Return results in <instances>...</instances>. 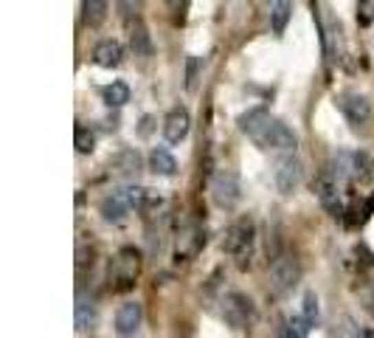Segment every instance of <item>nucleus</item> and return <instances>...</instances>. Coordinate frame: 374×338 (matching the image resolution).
Instances as JSON below:
<instances>
[{
    "label": "nucleus",
    "instance_id": "a211bd4d",
    "mask_svg": "<svg viewBox=\"0 0 374 338\" xmlns=\"http://www.w3.org/2000/svg\"><path fill=\"white\" fill-rule=\"evenodd\" d=\"M102 99H104L107 107H124V105L130 102V85L121 82V79L104 85V87H102Z\"/></svg>",
    "mask_w": 374,
    "mask_h": 338
},
{
    "label": "nucleus",
    "instance_id": "4468645a",
    "mask_svg": "<svg viewBox=\"0 0 374 338\" xmlns=\"http://www.w3.org/2000/svg\"><path fill=\"white\" fill-rule=\"evenodd\" d=\"M93 63L99 68H118L124 63V45L118 40H102L93 51Z\"/></svg>",
    "mask_w": 374,
    "mask_h": 338
},
{
    "label": "nucleus",
    "instance_id": "5701e85b",
    "mask_svg": "<svg viewBox=\"0 0 374 338\" xmlns=\"http://www.w3.org/2000/svg\"><path fill=\"white\" fill-rule=\"evenodd\" d=\"M304 319H307V324L313 327V324H318V316H321V307H318V296L313 293V291H307L304 293V313H301Z\"/></svg>",
    "mask_w": 374,
    "mask_h": 338
},
{
    "label": "nucleus",
    "instance_id": "1a4fd4ad",
    "mask_svg": "<svg viewBox=\"0 0 374 338\" xmlns=\"http://www.w3.org/2000/svg\"><path fill=\"white\" fill-rule=\"evenodd\" d=\"M144 324V304L141 302H124L116 313V332L118 338H135Z\"/></svg>",
    "mask_w": 374,
    "mask_h": 338
},
{
    "label": "nucleus",
    "instance_id": "6ab92c4d",
    "mask_svg": "<svg viewBox=\"0 0 374 338\" xmlns=\"http://www.w3.org/2000/svg\"><path fill=\"white\" fill-rule=\"evenodd\" d=\"M293 17V3H287V0H276V3L270 6V23H273V34L282 37L285 28Z\"/></svg>",
    "mask_w": 374,
    "mask_h": 338
},
{
    "label": "nucleus",
    "instance_id": "f257e3e1",
    "mask_svg": "<svg viewBox=\"0 0 374 338\" xmlns=\"http://www.w3.org/2000/svg\"><path fill=\"white\" fill-rule=\"evenodd\" d=\"M301 178H304V164L298 161L296 152H285L273 161V183L278 195H293L301 187Z\"/></svg>",
    "mask_w": 374,
    "mask_h": 338
},
{
    "label": "nucleus",
    "instance_id": "f03ea898",
    "mask_svg": "<svg viewBox=\"0 0 374 338\" xmlns=\"http://www.w3.org/2000/svg\"><path fill=\"white\" fill-rule=\"evenodd\" d=\"M223 319L234 330H248V327L256 321V304H254V299L239 293V291L226 293V299H223Z\"/></svg>",
    "mask_w": 374,
    "mask_h": 338
},
{
    "label": "nucleus",
    "instance_id": "9b49d317",
    "mask_svg": "<svg viewBox=\"0 0 374 338\" xmlns=\"http://www.w3.org/2000/svg\"><path fill=\"white\" fill-rule=\"evenodd\" d=\"M338 107L346 116L349 125H358V127L371 118V102L366 96H360V94H344L338 99Z\"/></svg>",
    "mask_w": 374,
    "mask_h": 338
},
{
    "label": "nucleus",
    "instance_id": "ddd939ff",
    "mask_svg": "<svg viewBox=\"0 0 374 338\" xmlns=\"http://www.w3.org/2000/svg\"><path fill=\"white\" fill-rule=\"evenodd\" d=\"M141 156L138 149H121L110 158V172L118 175V178H135L141 172Z\"/></svg>",
    "mask_w": 374,
    "mask_h": 338
},
{
    "label": "nucleus",
    "instance_id": "423d86ee",
    "mask_svg": "<svg viewBox=\"0 0 374 338\" xmlns=\"http://www.w3.org/2000/svg\"><path fill=\"white\" fill-rule=\"evenodd\" d=\"M254 237H256L254 220H251V218H242V220H236V223L226 231L223 249H226L228 254L245 260V257H251V251H254Z\"/></svg>",
    "mask_w": 374,
    "mask_h": 338
},
{
    "label": "nucleus",
    "instance_id": "f3484780",
    "mask_svg": "<svg viewBox=\"0 0 374 338\" xmlns=\"http://www.w3.org/2000/svg\"><path fill=\"white\" fill-rule=\"evenodd\" d=\"M270 118H273V116H270L265 107H254V110H248V113L239 116V130L248 133V136H256Z\"/></svg>",
    "mask_w": 374,
    "mask_h": 338
},
{
    "label": "nucleus",
    "instance_id": "393cba45",
    "mask_svg": "<svg viewBox=\"0 0 374 338\" xmlns=\"http://www.w3.org/2000/svg\"><path fill=\"white\" fill-rule=\"evenodd\" d=\"M309 335V324L304 316H293L285 327V338H307Z\"/></svg>",
    "mask_w": 374,
    "mask_h": 338
},
{
    "label": "nucleus",
    "instance_id": "6e6552de",
    "mask_svg": "<svg viewBox=\"0 0 374 338\" xmlns=\"http://www.w3.org/2000/svg\"><path fill=\"white\" fill-rule=\"evenodd\" d=\"M316 195L321 200V206L332 214L335 220L344 218V200H340V189H338V180L332 178L329 169H324L318 178H316Z\"/></svg>",
    "mask_w": 374,
    "mask_h": 338
},
{
    "label": "nucleus",
    "instance_id": "aec40b11",
    "mask_svg": "<svg viewBox=\"0 0 374 338\" xmlns=\"http://www.w3.org/2000/svg\"><path fill=\"white\" fill-rule=\"evenodd\" d=\"M82 12H85V23H87L90 28H96V25H102L104 17H107V3H104V0H85Z\"/></svg>",
    "mask_w": 374,
    "mask_h": 338
},
{
    "label": "nucleus",
    "instance_id": "412c9836",
    "mask_svg": "<svg viewBox=\"0 0 374 338\" xmlns=\"http://www.w3.org/2000/svg\"><path fill=\"white\" fill-rule=\"evenodd\" d=\"M130 45H133L135 56H152V40H149V32L144 23H135L133 34H130Z\"/></svg>",
    "mask_w": 374,
    "mask_h": 338
},
{
    "label": "nucleus",
    "instance_id": "20e7f679",
    "mask_svg": "<svg viewBox=\"0 0 374 338\" xmlns=\"http://www.w3.org/2000/svg\"><path fill=\"white\" fill-rule=\"evenodd\" d=\"M138 273H141V251L135 249H121L113 260V268H110V276H113V288L116 291H130L138 279Z\"/></svg>",
    "mask_w": 374,
    "mask_h": 338
},
{
    "label": "nucleus",
    "instance_id": "cd10ccee",
    "mask_svg": "<svg viewBox=\"0 0 374 338\" xmlns=\"http://www.w3.org/2000/svg\"><path fill=\"white\" fill-rule=\"evenodd\" d=\"M358 12H363V14H360V20H363V23H368V20L374 17V3H360V9H358Z\"/></svg>",
    "mask_w": 374,
    "mask_h": 338
},
{
    "label": "nucleus",
    "instance_id": "7ed1b4c3",
    "mask_svg": "<svg viewBox=\"0 0 374 338\" xmlns=\"http://www.w3.org/2000/svg\"><path fill=\"white\" fill-rule=\"evenodd\" d=\"M262 149H278V152H296V147H298V136L285 125L282 118H270L267 125L256 133V136H251Z\"/></svg>",
    "mask_w": 374,
    "mask_h": 338
},
{
    "label": "nucleus",
    "instance_id": "2eb2a0df",
    "mask_svg": "<svg viewBox=\"0 0 374 338\" xmlns=\"http://www.w3.org/2000/svg\"><path fill=\"white\" fill-rule=\"evenodd\" d=\"M96 324H99V304L79 293V299H76V330L87 332V330H93Z\"/></svg>",
    "mask_w": 374,
    "mask_h": 338
},
{
    "label": "nucleus",
    "instance_id": "9d476101",
    "mask_svg": "<svg viewBox=\"0 0 374 338\" xmlns=\"http://www.w3.org/2000/svg\"><path fill=\"white\" fill-rule=\"evenodd\" d=\"M135 206H133V195H130V187H124V189H116V192H110L104 200H102V206H99V211H102V218L107 220V223H121L127 214L133 211Z\"/></svg>",
    "mask_w": 374,
    "mask_h": 338
},
{
    "label": "nucleus",
    "instance_id": "4be33fe9",
    "mask_svg": "<svg viewBox=\"0 0 374 338\" xmlns=\"http://www.w3.org/2000/svg\"><path fill=\"white\" fill-rule=\"evenodd\" d=\"M74 147H76V152H82V156H90V152L96 149V136H93V130H87V127H76Z\"/></svg>",
    "mask_w": 374,
    "mask_h": 338
},
{
    "label": "nucleus",
    "instance_id": "bb28decb",
    "mask_svg": "<svg viewBox=\"0 0 374 338\" xmlns=\"http://www.w3.org/2000/svg\"><path fill=\"white\" fill-rule=\"evenodd\" d=\"M195 82H197V59L189 56V71H186V87L195 90Z\"/></svg>",
    "mask_w": 374,
    "mask_h": 338
},
{
    "label": "nucleus",
    "instance_id": "dca6fc26",
    "mask_svg": "<svg viewBox=\"0 0 374 338\" xmlns=\"http://www.w3.org/2000/svg\"><path fill=\"white\" fill-rule=\"evenodd\" d=\"M149 169L155 175H161V178H172L177 172V161H175V156L166 147H155L149 152Z\"/></svg>",
    "mask_w": 374,
    "mask_h": 338
},
{
    "label": "nucleus",
    "instance_id": "c85d7f7f",
    "mask_svg": "<svg viewBox=\"0 0 374 338\" xmlns=\"http://www.w3.org/2000/svg\"><path fill=\"white\" fill-rule=\"evenodd\" d=\"M360 338H374V330H360Z\"/></svg>",
    "mask_w": 374,
    "mask_h": 338
},
{
    "label": "nucleus",
    "instance_id": "f8f14e48",
    "mask_svg": "<svg viewBox=\"0 0 374 338\" xmlns=\"http://www.w3.org/2000/svg\"><path fill=\"white\" fill-rule=\"evenodd\" d=\"M189 127H192V116L186 107H175L164 118V136H166L169 144H180L186 136H189Z\"/></svg>",
    "mask_w": 374,
    "mask_h": 338
},
{
    "label": "nucleus",
    "instance_id": "39448f33",
    "mask_svg": "<svg viewBox=\"0 0 374 338\" xmlns=\"http://www.w3.org/2000/svg\"><path fill=\"white\" fill-rule=\"evenodd\" d=\"M211 200L220 209H236V203L242 200V183L239 175L231 169H220L211 180Z\"/></svg>",
    "mask_w": 374,
    "mask_h": 338
},
{
    "label": "nucleus",
    "instance_id": "b1692460",
    "mask_svg": "<svg viewBox=\"0 0 374 338\" xmlns=\"http://www.w3.org/2000/svg\"><path fill=\"white\" fill-rule=\"evenodd\" d=\"M355 178H360V180L374 178V164L368 161L366 152H355Z\"/></svg>",
    "mask_w": 374,
    "mask_h": 338
},
{
    "label": "nucleus",
    "instance_id": "0eeeda50",
    "mask_svg": "<svg viewBox=\"0 0 374 338\" xmlns=\"http://www.w3.org/2000/svg\"><path fill=\"white\" fill-rule=\"evenodd\" d=\"M298 279H301V265H298L296 257L282 254V257L273 260V265H270V288H273V293H278V296L290 293L298 285Z\"/></svg>",
    "mask_w": 374,
    "mask_h": 338
},
{
    "label": "nucleus",
    "instance_id": "a878e982",
    "mask_svg": "<svg viewBox=\"0 0 374 338\" xmlns=\"http://www.w3.org/2000/svg\"><path fill=\"white\" fill-rule=\"evenodd\" d=\"M155 127H158V121H155V116H144L141 125H138V136L141 138H149L155 133Z\"/></svg>",
    "mask_w": 374,
    "mask_h": 338
}]
</instances>
